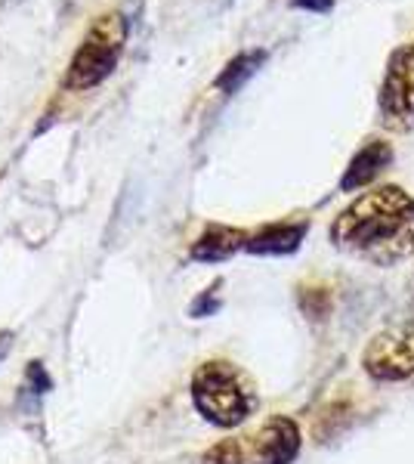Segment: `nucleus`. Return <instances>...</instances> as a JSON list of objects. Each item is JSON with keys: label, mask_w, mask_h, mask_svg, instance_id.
Returning a JSON list of instances; mask_svg holds the SVG:
<instances>
[{"label": "nucleus", "mask_w": 414, "mask_h": 464, "mask_svg": "<svg viewBox=\"0 0 414 464\" xmlns=\"http://www.w3.org/2000/svg\"><path fill=\"white\" fill-rule=\"evenodd\" d=\"M334 248L371 266H396L414 254V198L402 186L362 192L331 223Z\"/></svg>", "instance_id": "nucleus-1"}, {"label": "nucleus", "mask_w": 414, "mask_h": 464, "mask_svg": "<svg viewBox=\"0 0 414 464\" xmlns=\"http://www.w3.org/2000/svg\"><path fill=\"white\" fill-rule=\"evenodd\" d=\"M127 37H130V19L121 10L96 16L90 32L84 34V41H81V47L74 50L69 69H65L63 87L78 90V93L100 87L118 69V59H121L127 47Z\"/></svg>", "instance_id": "nucleus-2"}, {"label": "nucleus", "mask_w": 414, "mask_h": 464, "mask_svg": "<svg viewBox=\"0 0 414 464\" xmlns=\"http://www.w3.org/2000/svg\"><path fill=\"white\" fill-rule=\"evenodd\" d=\"M192 400L207 421L220 428H236L257 406L254 393L247 391L245 378L229 362H207L195 372Z\"/></svg>", "instance_id": "nucleus-3"}, {"label": "nucleus", "mask_w": 414, "mask_h": 464, "mask_svg": "<svg viewBox=\"0 0 414 464\" xmlns=\"http://www.w3.org/2000/svg\"><path fill=\"white\" fill-rule=\"evenodd\" d=\"M378 121L390 133L414 130V44H399L383 65Z\"/></svg>", "instance_id": "nucleus-4"}, {"label": "nucleus", "mask_w": 414, "mask_h": 464, "mask_svg": "<svg viewBox=\"0 0 414 464\" xmlns=\"http://www.w3.org/2000/svg\"><path fill=\"white\" fill-rule=\"evenodd\" d=\"M374 381H405L414 375V325H399L374 334L362 356Z\"/></svg>", "instance_id": "nucleus-5"}, {"label": "nucleus", "mask_w": 414, "mask_h": 464, "mask_svg": "<svg viewBox=\"0 0 414 464\" xmlns=\"http://www.w3.org/2000/svg\"><path fill=\"white\" fill-rule=\"evenodd\" d=\"M300 452V430L291 418H269L254 437V464H291Z\"/></svg>", "instance_id": "nucleus-6"}, {"label": "nucleus", "mask_w": 414, "mask_h": 464, "mask_svg": "<svg viewBox=\"0 0 414 464\" xmlns=\"http://www.w3.org/2000/svg\"><path fill=\"white\" fill-rule=\"evenodd\" d=\"M393 164V146L387 140H365L362 149L350 159L341 179V192H359L365 186H371L383 170Z\"/></svg>", "instance_id": "nucleus-7"}, {"label": "nucleus", "mask_w": 414, "mask_h": 464, "mask_svg": "<svg viewBox=\"0 0 414 464\" xmlns=\"http://www.w3.org/2000/svg\"><path fill=\"white\" fill-rule=\"evenodd\" d=\"M247 232L236 229V227H223V223H210V227L201 232L198 242L192 245V257L205 260V264H217V260L232 257L236 251L247 248Z\"/></svg>", "instance_id": "nucleus-8"}, {"label": "nucleus", "mask_w": 414, "mask_h": 464, "mask_svg": "<svg viewBox=\"0 0 414 464\" xmlns=\"http://www.w3.org/2000/svg\"><path fill=\"white\" fill-rule=\"evenodd\" d=\"M306 223H269V227H263L260 232H254L251 238H247V248L251 254H294L300 248V242H303L306 236Z\"/></svg>", "instance_id": "nucleus-9"}, {"label": "nucleus", "mask_w": 414, "mask_h": 464, "mask_svg": "<svg viewBox=\"0 0 414 464\" xmlns=\"http://www.w3.org/2000/svg\"><path fill=\"white\" fill-rule=\"evenodd\" d=\"M263 63H266V50H242V53L232 56L220 69V74L214 78V90L223 96L238 93L263 69Z\"/></svg>", "instance_id": "nucleus-10"}, {"label": "nucleus", "mask_w": 414, "mask_h": 464, "mask_svg": "<svg viewBox=\"0 0 414 464\" xmlns=\"http://www.w3.org/2000/svg\"><path fill=\"white\" fill-rule=\"evenodd\" d=\"M205 464H245L242 446H238L236 440H223V443H217L205 455Z\"/></svg>", "instance_id": "nucleus-11"}, {"label": "nucleus", "mask_w": 414, "mask_h": 464, "mask_svg": "<svg viewBox=\"0 0 414 464\" xmlns=\"http://www.w3.org/2000/svg\"><path fill=\"white\" fill-rule=\"evenodd\" d=\"M291 6L306 13H331L334 10V0H291Z\"/></svg>", "instance_id": "nucleus-12"}]
</instances>
